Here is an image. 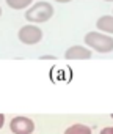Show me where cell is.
Masks as SVG:
<instances>
[{"label":"cell","instance_id":"1","mask_svg":"<svg viewBox=\"0 0 113 134\" xmlns=\"http://www.w3.org/2000/svg\"><path fill=\"white\" fill-rule=\"evenodd\" d=\"M85 43L86 46L93 47L94 51L97 52H111L113 51V38L111 36H107L104 33H96V32H90L86 33L85 36Z\"/></svg>","mask_w":113,"mask_h":134},{"label":"cell","instance_id":"2","mask_svg":"<svg viewBox=\"0 0 113 134\" xmlns=\"http://www.w3.org/2000/svg\"><path fill=\"white\" fill-rule=\"evenodd\" d=\"M52 16H53V8L47 2H38L25 13V18L30 22H46Z\"/></svg>","mask_w":113,"mask_h":134},{"label":"cell","instance_id":"3","mask_svg":"<svg viewBox=\"0 0 113 134\" xmlns=\"http://www.w3.org/2000/svg\"><path fill=\"white\" fill-rule=\"evenodd\" d=\"M10 129L13 134H32L35 131V123L28 117H14L10 121Z\"/></svg>","mask_w":113,"mask_h":134},{"label":"cell","instance_id":"4","mask_svg":"<svg viewBox=\"0 0 113 134\" xmlns=\"http://www.w3.org/2000/svg\"><path fill=\"white\" fill-rule=\"evenodd\" d=\"M41 38H42L41 29H38L35 25H25L19 30V40L24 44H36L41 41Z\"/></svg>","mask_w":113,"mask_h":134},{"label":"cell","instance_id":"5","mask_svg":"<svg viewBox=\"0 0 113 134\" xmlns=\"http://www.w3.org/2000/svg\"><path fill=\"white\" fill-rule=\"evenodd\" d=\"M65 57L68 60H88L91 58V51L82 46H72L66 51Z\"/></svg>","mask_w":113,"mask_h":134},{"label":"cell","instance_id":"6","mask_svg":"<svg viewBox=\"0 0 113 134\" xmlns=\"http://www.w3.org/2000/svg\"><path fill=\"white\" fill-rule=\"evenodd\" d=\"M97 29L105 33H113V16H102L96 22Z\"/></svg>","mask_w":113,"mask_h":134},{"label":"cell","instance_id":"7","mask_svg":"<svg viewBox=\"0 0 113 134\" xmlns=\"http://www.w3.org/2000/svg\"><path fill=\"white\" fill-rule=\"evenodd\" d=\"M65 134H91V128L86 126V125H82V123H76L72 126H69Z\"/></svg>","mask_w":113,"mask_h":134},{"label":"cell","instance_id":"8","mask_svg":"<svg viewBox=\"0 0 113 134\" xmlns=\"http://www.w3.org/2000/svg\"><path fill=\"white\" fill-rule=\"evenodd\" d=\"M7 3L14 10H22V8H27L32 3V0H7Z\"/></svg>","mask_w":113,"mask_h":134},{"label":"cell","instance_id":"9","mask_svg":"<svg viewBox=\"0 0 113 134\" xmlns=\"http://www.w3.org/2000/svg\"><path fill=\"white\" fill-rule=\"evenodd\" d=\"M101 134H113V126H107L101 131Z\"/></svg>","mask_w":113,"mask_h":134},{"label":"cell","instance_id":"10","mask_svg":"<svg viewBox=\"0 0 113 134\" xmlns=\"http://www.w3.org/2000/svg\"><path fill=\"white\" fill-rule=\"evenodd\" d=\"M3 123H5V115H3V114H0V128L3 126Z\"/></svg>","mask_w":113,"mask_h":134},{"label":"cell","instance_id":"11","mask_svg":"<svg viewBox=\"0 0 113 134\" xmlns=\"http://www.w3.org/2000/svg\"><path fill=\"white\" fill-rule=\"evenodd\" d=\"M56 2H60V3H66V2H71V0H56Z\"/></svg>","mask_w":113,"mask_h":134},{"label":"cell","instance_id":"12","mask_svg":"<svg viewBox=\"0 0 113 134\" xmlns=\"http://www.w3.org/2000/svg\"><path fill=\"white\" fill-rule=\"evenodd\" d=\"M107 2H113V0H107Z\"/></svg>","mask_w":113,"mask_h":134},{"label":"cell","instance_id":"13","mask_svg":"<svg viewBox=\"0 0 113 134\" xmlns=\"http://www.w3.org/2000/svg\"><path fill=\"white\" fill-rule=\"evenodd\" d=\"M0 14H2V8H0Z\"/></svg>","mask_w":113,"mask_h":134},{"label":"cell","instance_id":"14","mask_svg":"<svg viewBox=\"0 0 113 134\" xmlns=\"http://www.w3.org/2000/svg\"><path fill=\"white\" fill-rule=\"evenodd\" d=\"M111 118H113V114H111Z\"/></svg>","mask_w":113,"mask_h":134}]
</instances>
